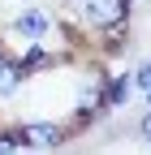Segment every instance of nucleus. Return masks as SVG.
<instances>
[{"label":"nucleus","mask_w":151,"mask_h":155,"mask_svg":"<svg viewBox=\"0 0 151 155\" xmlns=\"http://www.w3.org/2000/svg\"><path fill=\"white\" fill-rule=\"evenodd\" d=\"M13 61L22 65L26 78H30V73H48V69H56V65H61V56H56L52 48H43V39H30V43H22V52H17Z\"/></svg>","instance_id":"5"},{"label":"nucleus","mask_w":151,"mask_h":155,"mask_svg":"<svg viewBox=\"0 0 151 155\" xmlns=\"http://www.w3.org/2000/svg\"><path fill=\"white\" fill-rule=\"evenodd\" d=\"M129 82H134V91L143 95V91H151V56L147 61H138L134 69H129Z\"/></svg>","instance_id":"7"},{"label":"nucleus","mask_w":151,"mask_h":155,"mask_svg":"<svg viewBox=\"0 0 151 155\" xmlns=\"http://www.w3.org/2000/svg\"><path fill=\"white\" fill-rule=\"evenodd\" d=\"M134 134H138V138H143V142L151 147V104H147V112L138 116V125H134Z\"/></svg>","instance_id":"8"},{"label":"nucleus","mask_w":151,"mask_h":155,"mask_svg":"<svg viewBox=\"0 0 151 155\" xmlns=\"http://www.w3.org/2000/svg\"><path fill=\"white\" fill-rule=\"evenodd\" d=\"M134 0H78V17L86 30H104L112 22H129Z\"/></svg>","instance_id":"3"},{"label":"nucleus","mask_w":151,"mask_h":155,"mask_svg":"<svg viewBox=\"0 0 151 155\" xmlns=\"http://www.w3.org/2000/svg\"><path fill=\"white\" fill-rule=\"evenodd\" d=\"M22 86H26V69L17 65L9 52H0V99H13Z\"/></svg>","instance_id":"6"},{"label":"nucleus","mask_w":151,"mask_h":155,"mask_svg":"<svg viewBox=\"0 0 151 155\" xmlns=\"http://www.w3.org/2000/svg\"><path fill=\"white\" fill-rule=\"evenodd\" d=\"M17 125V138L22 147H35V151H52V147H65L73 138V129L65 121H48V116H35V121H13Z\"/></svg>","instance_id":"1"},{"label":"nucleus","mask_w":151,"mask_h":155,"mask_svg":"<svg viewBox=\"0 0 151 155\" xmlns=\"http://www.w3.org/2000/svg\"><path fill=\"white\" fill-rule=\"evenodd\" d=\"M13 39H22V43H30V39H48L56 30V17L48 9H39L35 0H26V5H17V13L9 17V26H5Z\"/></svg>","instance_id":"2"},{"label":"nucleus","mask_w":151,"mask_h":155,"mask_svg":"<svg viewBox=\"0 0 151 155\" xmlns=\"http://www.w3.org/2000/svg\"><path fill=\"white\" fill-rule=\"evenodd\" d=\"M129 99H134V82H129V69L104 73V95H99L104 112H121V108H125Z\"/></svg>","instance_id":"4"},{"label":"nucleus","mask_w":151,"mask_h":155,"mask_svg":"<svg viewBox=\"0 0 151 155\" xmlns=\"http://www.w3.org/2000/svg\"><path fill=\"white\" fill-rule=\"evenodd\" d=\"M143 99H147V104H151V91H143Z\"/></svg>","instance_id":"10"},{"label":"nucleus","mask_w":151,"mask_h":155,"mask_svg":"<svg viewBox=\"0 0 151 155\" xmlns=\"http://www.w3.org/2000/svg\"><path fill=\"white\" fill-rule=\"evenodd\" d=\"M13 5H26V0H13Z\"/></svg>","instance_id":"12"},{"label":"nucleus","mask_w":151,"mask_h":155,"mask_svg":"<svg viewBox=\"0 0 151 155\" xmlns=\"http://www.w3.org/2000/svg\"><path fill=\"white\" fill-rule=\"evenodd\" d=\"M134 5H151V0H134Z\"/></svg>","instance_id":"11"},{"label":"nucleus","mask_w":151,"mask_h":155,"mask_svg":"<svg viewBox=\"0 0 151 155\" xmlns=\"http://www.w3.org/2000/svg\"><path fill=\"white\" fill-rule=\"evenodd\" d=\"M56 5H78V0H56Z\"/></svg>","instance_id":"9"}]
</instances>
